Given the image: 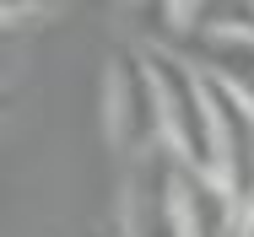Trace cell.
<instances>
[{"mask_svg":"<svg viewBox=\"0 0 254 237\" xmlns=\"http://www.w3.org/2000/svg\"><path fill=\"white\" fill-rule=\"evenodd\" d=\"M103 135L125 156V167L168 145L162 92H157V70H152L146 48H114L108 54V70H103Z\"/></svg>","mask_w":254,"mask_h":237,"instance_id":"obj_1","label":"cell"},{"mask_svg":"<svg viewBox=\"0 0 254 237\" xmlns=\"http://www.w3.org/2000/svg\"><path fill=\"white\" fill-rule=\"evenodd\" d=\"M157 70V92H162V124H168V151L200 173H216V97L211 76L190 54L146 44Z\"/></svg>","mask_w":254,"mask_h":237,"instance_id":"obj_2","label":"cell"},{"mask_svg":"<svg viewBox=\"0 0 254 237\" xmlns=\"http://www.w3.org/2000/svg\"><path fill=\"white\" fill-rule=\"evenodd\" d=\"M211 97H216V178L244 205V216H254V108L222 81H211Z\"/></svg>","mask_w":254,"mask_h":237,"instance_id":"obj_3","label":"cell"},{"mask_svg":"<svg viewBox=\"0 0 254 237\" xmlns=\"http://www.w3.org/2000/svg\"><path fill=\"white\" fill-rule=\"evenodd\" d=\"M244 237H254V216H244Z\"/></svg>","mask_w":254,"mask_h":237,"instance_id":"obj_4","label":"cell"},{"mask_svg":"<svg viewBox=\"0 0 254 237\" xmlns=\"http://www.w3.org/2000/svg\"><path fill=\"white\" fill-rule=\"evenodd\" d=\"M87 237H119V227H114V232H87Z\"/></svg>","mask_w":254,"mask_h":237,"instance_id":"obj_5","label":"cell"}]
</instances>
